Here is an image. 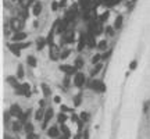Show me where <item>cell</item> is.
Wrapping results in <instances>:
<instances>
[{
  "mask_svg": "<svg viewBox=\"0 0 150 139\" xmlns=\"http://www.w3.org/2000/svg\"><path fill=\"white\" fill-rule=\"evenodd\" d=\"M45 45H47V39L39 38V39L36 40V47H38V50H42V49L45 47Z\"/></svg>",
  "mask_w": 150,
  "mask_h": 139,
  "instance_id": "20",
  "label": "cell"
},
{
  "mask_svg": "<svg viewBox=\"0 0 150 139\" xmlns=\"http://www.w3.org/2000/svg\"><path fill=\"white\" fill-rule=\"evenodd\" d=\"M32 13H34V15H36V17H38L40 13H42V3H40V1H36V3L34 4Z\"/></svg>",
  "mask_w": 150,
  "mask_h": 139,
  "instance_id": "14",
  "label": "cell"
},
{
  "mask_svg": "<svg viewBox=\"0 0 150 139\" xmlns=\"http://www.w3.org/2000/svg\"><path fill=\"white\" fill-rule=\"evenodd\" d=\"M57 121L60 122V124H64V122L67 121V116H65V113H60V114H58V117H57Z\"/></svg>",
  "mask_w": 150,
  "mask_h": 139,
  "instance_id": "27",
  "label": "cell"
},
{
  "mask_svg": "<svg viewBox=\"0 0 150 139\" xmlns=\"http://www.w3.org/2000/svg\"><path fill=\"white\" fill-rule=\"evenodd\" d=\"M49 57L52 58L53 61H56L60 58V53H58V50H57V47L53 45V46H50V53H49Z\"/></svg>",
  "mask_w": 150,
  "mask_h": 139,
  "instance_id": "9",
  "label": "cell"
},
{
  "mask_svg": "<svg viewBox=\"0 0 150 139\" xmlns=\"http://www.w3.org/2000/svg\"><path fill=\"white\" fill-rule=\"evenodd\" d=\"M136 64H138V61H136V60H133L132 63L129 64V70H135V68H136Z\"/></svg>",
  "mask_w": 150,
  "mask_h": 139,
  "instance_id": "42",
  "label": "cell"
},
{
  "mask_svg": "<svg viewBox=\"0 0 150 139\" xmlns=\"http://www.w3.org/2000/svg\"><path fill=\"white\" fill-rule=\"evenodd\" d=\"M26 38V34L25 32H24V31H18V32H15V34L13 35V38H11V39H13V42H21V40H24Z\"/></svg>",
  "mask_w": 150,
  "mask_h": 139,
  "instance_id": "8",
  "label": "cell"
},
{
  "mask_svg": "<svg viewBox=\"0 0 150 139\" xmlns=\"http://www.w3.org/2000/svg\"><path fill=\"white\" fill-rule=\"evenodd\" d=\"M74 40H75L74 32H67V34L63 35V42H64V43H72Z\"/></svg>",
  "mask_w": 150,
  "mask_h": 139,
  "instance_id": "13",
  "label": "cell"
},
{
  "mask_svg": "<svg viewBox=\"0 0 150 139\" xmlns=\"http://www.w3.org/2000/svg\"><path fill=\"white\" fill-rule=\"evenodd\" d=\"M71 118H72L74 121H78V117H77V116H75V114H72V117H71Z\"/></svg>",
  "mask_w": 150,
  "mask_h": 139,
  "instance_id": "47",
  "label": "cell"
},
{
  "mask_svg": "<svg viewBox=\"0 0 150 139\" xmlns=\"http://www.w3.org/2000/svg\"><path fill=\"white\" fill-rule=\"evenodd\" d=\"M47 135H49L50 138H57V136L60 135V129H58V127L52 125L49 129H47Z\"/></svg>",
  "mask_w": 150,
  "mask_h": 139,
  "instance_id": "10",
  "label": "cell"
},
{
  "mask_svg": "<svg viewBox=\"0 0 150 139\" xmlns=\"http://www.w3.org/2000/svg\"><path fill=\"white\" fill-rule=\"evenodd\" d=\"M25 131H26V134L34 132V125H32L31 122H25Z\"/></svg>",
  "mask_w": 150,
  "mask_h": 139,
  "instance_id": "29",
  "label": "cell"
},
{
  "mask_svg": "<svg viewBox=\"0 0 150 139\" xmlns=\"http://www.w3.org/2000/svg\"><path fill=\"white\" fill-rule=\"evenodd\" d=\"M110 54H111V52H107V53H104L103 56H102V58H103V60H106V58H107V57L110 56Z\"/></svg>",
  "mask_w": 150,
  "mask_h": 139,
  "instance_id": "43",
  "label": "cell"
},
{
  "mask_svg": "<svg viewBox=\"0 0 150 139\" xmlns=\"http://www.w3.org/2000/svg\"><path fill=\"white\" fill-rule=\"evenodd\" d=\"M58 7H60V3H57V1H53V3H52V10H53V11H57Z\"/></svg>",
  "mask_w": 150,
  "mask_h": 139,
  "instance_id": "38",
  "label": "cell"
},
{
  "mask_svg": "<svg viewBox=\"0 0 150 139\" xmlns=\"http://www.w3.org/2000/svg\"><path fill=\"white\" fill-rule=\"evenodd\" d=\"M77 67L75 65H69V64H63L60 65V71H63V72H65V75H75L77 74Z\"/></svg>",
  "mask_w": 150,
  "mask_h": 139,
  "instance_id": "3",
  "label": "cell"
},
{
  "mask_svg": "<svg viewBox=\"0 0 150 139\" xmlns=\"http://www.w3.org/2000/svg\"><path fill=\"white\" fill-rule=\"evenodd\" d=\"M103 68V64L102 63H97V64H94V68L92 70V72H90V75L92 77H94V75H97L99 72H100V70Z\"/></svg>",
  "mask_w": 150,
  "mask_h": 139,
  "instance_id": "19",
  "label": "cell"
},
{
  "mask_svg": "<svg viewBox=\"0 0 150 139\" xmlns=\"http://www.w3.org/2000/svg\"><path fill=\"white\" fill-rule=\"evenodd\" d=\"M69 24V20L68 18H64L63 21H58V26H57V34H63L65 29H67V26H68Z\"/></svg>",
  "mask_w": 150,
  "mask_h": 139,
  "instance_id": "7",
  "label": "cell"
},
{
  "mask_svg": "<svg viewBox=\"0 0 150 139\" xmlns=\"http://www.w3.org/2000/svg\"><path fill=\"white\" fill-rule=\"evenodd\" d=\"M86 46V36L83 34L81 35V39H79V43H78V52H82V49Z\"/></svg>",
  "mask_w": 150,
  "mask_h": 139,
  "instance_id": "18",
  "label": "cell"
},
{
  "mask_svg": "<svg viewBox=\"0 0 150 139\" xmlns=\"http://www.w3.org/2000/svg\"><path fill=\"white\" fill-rule=\"evenodd\" d=\"M17 78L18 79L24 78V67H22V65H18L17 67Z\"/></svg>",
  "mask_w": 150,
  "mask_h": 139,
  "instance_id": "25",
  "label": "cell"
},
{
  "mask_svg": "<svg viewBox=\"0 0 150 139\" xmlns=\"http://www.w3.org/2000/svg\"><path fill=\"white\" fill-rule=\"evenodd\" d=\"M7 82H9L14 89H17V88L20 86V83H18V78H15V77H7Z\"/></svg>",
  "mask_w": 150,
  "mask_h": 139,
  "instance_id": "16",
  "label": "cell"
},
{
  "mask_svg": "<svg viewBox=\"0 0 150 139\" xmlns=\"http://www.w3.org/2000/svg\"><path fill=\"white\" fill-rule=\"evenodd\" d=\"M81 97H82L81 93L75 96V99H74V100H75V102H74V103H75V106H79V104H81Z\"/></svg>",
  "mask_w": 150,
  "mask_h": 139,
  "instance_id": "37",
  "label": "cell"
},
{
  "mask_svg": "<svg viewBox=\"0 0 150 139\" xmlns=\"http://www.w3.org/2000/svg\"><path fill=\"white\" fill-rule=\"evenodd\" d=\"M21 125H22V122H18V121L13 122V131H20L21 129Z\"/></svg>",
  "mask_w": 150,
  "mask_h": 139,
  "instance_id": "32",
  "label": "cell"
},
{
  "mask_svg": "<svg viewBox=\"0 0 150 139\" xmlns=\"http://www.w3.org/2000/svg\"><path fill=\"white\" fill-rule=\"evenodd\" d=\"M54 102H56V103H60V102H61L60 96H56V97H54Z\"/></svg>",
  "mask_w": 150,
  "mask_h": 139,
  "instance_id": "44",
  "label": "cell"
},
{
  "mask_svg": "<svg viewBox=\"0 0 150 139\" xmlns=\"http://www.w3.org/2000/svg\"><path fill=\"white\" fill-rule=\"evenodd\" d=\"M100 58H102V54H94V57L92 58V63H93V64H97Z\"/></svg>",
  "mask_w": 150,
  "mask_h": 139,
  "instance_id": "36",
  "label": "cell"
},
{
  "mask_svg": "<svg viewBox=\"0 0 150 139\" xmlns=\"http://www.w3.org/2000/svg\"><path fill=\"white\" fill-rule=\"evenodd\" d=\"M83 134H85V138H83V139H89V132H88V131H85Z\"/></svg>",
  "mask_w": 150,
  "mask_h": 139,
  "instance_id": "46",
  "label": "cell"
},
{
  "mask_svg": "<svg viewBox=\"0 0 150 139\" xmlns=\"http://www.w3.org/2000/svg\"><path fill=\"white\" fill-rule=\"evenodd\" d=\"M61 111H63V113H67V111H72V110L71 109H68V107H67V106H64V104H61Z\"/></svg>",
  "mask_w": 150,
  "mask_h": 139,
  "instance_id": "40",
  "label": "cell"
},
{
  "mask_svg": "<svg viewBox=\"0 0 150 139\" xmlns=\"http://www.w3.org/2000/svg\"><path fill=\"white\" fill-rule=\"evenodd\" d=\"M53 36H54V28L49 32V35H47V45H49V46H53V45H54L53 43Z\"/></svg>",
  "mask_w": 150,
  "mask_h": 139,
  "instance_id": "24",
  "label": "cell"
},
{
  "mask_svg": "<svg viewBox=\"0 0 150 139\" xmlns=\"http://www.w3.org/2000/svg\"><path fill=\"white\" fill-rule=\"evenodd\" d=\"M26 63L29 67H36V58L34 56H28L26 57Z\"/></svg>",
  "mask_w": 150,
  "mask_h": 139,
  "instance_id": "23",
  "label": "cell"
},
{
  "mask_svg": "<svg viewBox=\"0 0 150 139\" xmlns=\"http://www.w3.org/2000/svg\"><path fill=\"white\" fill-rule=\"evenodd\" d=\"M65 3H67V0H61V1H60V7H64Z\"/></svg>",
  "mask_w": 150,
  "mask_h": 139,
  "instance_id": "45",
  "label": "cell"
},
{
  "mask_svg": "<svg viewBox=\"0 0 150 139\" xmlns=\"http://www.w3.org/2000/svg\"><path fill=\"white\" fill-rule=\"evenodd\" d=\"M26 139H39V136L35 132H29V134L26 135Z\"/></svg>",
  "mask_w": 150,
  "mask_h": 139,
  "instance_id": "35",
  "label": "cell"
},
{
  "mask_svg": "<svg viewBox=\"0 0 150 139\" xmlns=\"http://www.w3.org/2000/svg\"><path fill=\"white\" fill-rule=\"evenodd\" d=\"M114 29H115L114 26H106V32H107L110 36H113V35H114Z\"/></svg>",
  "mask_w": 150,
  "mask_h": 139,
  "instance_id": "34",
  "label": "cell"
},
{
  "mask_svg": "<svg viewBox=\"0 0 150 139\" xmlns=\"http://www.w3.org/2000/svg\"><path fill=\"white\" fill-rule=\"evenodd\" d=\"M74 85L78 88H82L83 85H85V75L81 74V72H78V74H75V77H74Z\"/></svg>",
  "mask_w": 150,
  "mask_h": 139,
  "instance_id": "6",
  "label": "cell"
},
{
  "mask_svg": "<svg viewBox=\"0 0 150 139\" xmlns=\"http://www.w3.org/2000/svg\"><path fill=\"white\" fill-rule=\"evenodd\" d=\"M88 118H89V114L88 113H81V120L82 121H86Z\"/></svg>",
  "mask_w": 150,
  "mask_h": 139,
  "instance_id": "41",
  "label": "cell"
},
{
  "mask_svg": "<svg viewBox=\"0 0 150 139\" xmlns=\"http://www.w3.org/2000/svg\"><path fill=\"white\" fill-rule=\"evenodd\" d=\"M97 47L100 49V50H106V49H107V40H102V42L97 45Z\"/></svg>",
  "mask_w": 150,
  "mask_h": 139,
  "instance_id": "30",
  "label": "cell"
},
{
  "mask_svg": "<svg viewBox=\"0 0 150 139\" xmlns=\"http://www.w3.org/2000/svg\"><path fill=\"white\" fill-rule=\"evenodd\" d=\"M15 93H17V95H24V96H26V97H29L31 96V85L29 83H22V85H20V86L15 89Z\"/></svg>",
  "mask_w": 150,
  "mask_h": 139,
  "instance_id": "2",
  "label": "cell"
},
{
  "mask_svg": "<svg viewBox=\"0 0 150 139\" xmlns=\"http://www.w3.org/2000/svg\"><path fill=\"white\" fill-rule=\"evenodd\" d=\"M11 26H13V29L15 31V32H18V31L22 28V22L20 21V20H11Z\"/></svg>",
  "mask_w": 150,
  "mask_h": 139,
  "instance_id": "17",
  "label": "cell"
},
{
  "mask_svg": "<svg viewBox=\"0 0 150 139\" xmlns=\"http://www.w3.org/2000/svg\"><path fill=\"white\" fill-rule=\"evenodd\" d=\"M90 89L94 91V92H106L107 86H106L102 81H99V79H93V81L90 82Z\"/></svg>",
  "mask_w": 150,
  "mask_h": 139,
  "instance_id": "1",
  "label": "cell"
},
{
  "mask_svg": "<svg viewBox=\"0 0 150 139\" xmlns=\"http://www.w3.org/2000/svg\"><path fill=\"white\" fill-rule=\"evenodd\" d=\"M13 1H17V0H13Z\"/></svg>",
  "mask_w": 150,
  "mask_h": 139,
  "instance_id": "49",
  "label": "cell"
},
{
  "mask_svg": "<svg viewBox=\"0 0 150 139\" xmlns=\"http://www.w3.org/2000/svg\"><path fill=\"white\" fill-rule=\"evenodd\" d=\"M64 86L65 88L69 86V75H65V78H64Z\"/></svg>",
  "mask_w": 150,
  "mask_h": 139,
  "instance_id": "39",
  "label": "cell"
},
{
  "mask_svg": "<svg viewBox=\"0 0 150 139\" xmlns=\"http://www.w3.org/2000/svg\"><path fill=\"white\" fill-rule=\"evenodd\" d=\"M94 36H96V35H94L92 31L88 32V35H86V46H88V47L93 49V47L97 46V45H96V39H94Z\"/></svg>",
  "mask_w": 150,
  "mask_h": 139,
  "instance_id": "5",
  "label": "cell"
},
{
  "mask_svg": "<svg viewBox=\"0 0 150 139\" xmlns=\"http://www.w3.org/2000/svg\"><path fill=\"white\" fill-rule=\"evenodd\" d=\"M17 46L20 49H26V47H29L31 46V43L28 42V43H25V42H21V43H17Z\"/></svg>",
  "mask_w": 150,
  "mask_h": 139,
  "instance_id": "33",
  "label": "cell"
},
{
  "mask_svg": "<svg viewBox=\"0 0 150 139\" xmlns=\"http://www.w3.org/2000/svg\"><path fill=\"white\" fill-rule=\"evenodd\" d=\"M42 91H43V95H45V97H49V96L52 95V91H50V88L47 86L46 83H42Z\"/></svg>",
  "mask_w": 150,
  "mask_h": 139,
  "instance_id": "22",
  "label": "cell"
},
{
  "mask_svg": "<svg viewBox=\"0 0 150 139\" xmlns=\"http://www.w3.org/2000/svg\"><path fill=\"white\" fill-rule=\"evenodd\" d=\"M108 15H110V13H108V11H104V13L99 17V21L102 22V24H103V22H106V21H107V18H108Z\"/></svg>",
  "mask_w": 150,
  "mask_h": 139,
  "instance_id": "26",
  "label": "cell"
},
{
  "mask_svg": "<svg viewBox=\"0 0 150 139\" xmlns=\"http://www.w3.org/2000/svg\"><path fill=\"white\" fill-rule=\"evenodd\" d=\"M7 47H9V50H10V52L13 53V54H15L17 57H20V56H21V49L18 47L17 45L9 43V45H7Z\"/></svg>",
  "mask_w": 150,
  "mask_h": 139,
  "instance_id": "12",
  "label": "cell"
},
{
  "mask_svg": "<svg viewBox=\"0 0 150 139\" xmlns=\"http://www.w3.org/2000/svg\"><path fill=\"white\" fill-rule=\"evenodd\" d=\"M53 114H54V111H53V109H47L46 110V114H45V120H43V128H47V122L50 121V118L53 117Z\"/></svg>",
  "mask_w": 150,
  "mask_h": 139,
  "instance_id": "11",
  "label": "cell"
},
{
  "mask_svg": "<svg viewBox=\"0 0 150 139\" xmlns=\"http://www.w3.org/2000/svg\"><path fill=\"white\" fill-rule=\"evenodd\" d=\"M122 20H124L122 15H118V17L115 18V21H114V28H115V29H120L121 28V25H122Z\"/></svg>",
  "mask_w": 150,
  "mask_h": 139,
  "instance_id": "21",
  "label": "cell"
},
{
  "mask_svg": "<svg viewBox=\"0 0 150 139\" xmlns=\"http://www.w3.org/2000/svg\"><path fill=\"white\" fill-rule=\"evenodd\" d=\"M69 54H71V50H64V52L60 53V58H63V60H64V58H67Z\"/></svg>",
  "mask_w": 150,
  "mask_h": 139,
  "instance_id": "31",
  "label": "cell"
},
{
  "mask_svg": "<svg viewBox=\"0 0 150 139\" xmlns=\"http://www.w3.org/2000/svg\"><path fill=\"white\" fill-rule=\"evenodd\" d=\"M75 67L77 68H82L83 67V58L82 57H78L77 60H75Z\"/></svg>",
  "mask_w": 150,
  "mask_h": 139,
  "instance_id": "28",
  "label": "cell"
},
{
  "mask_svg": "<svg viewBox=\"0 0 150 139\" xmlns=\"http://www.w3.org/2000/svg\"><path fill=\"white\" fill-rule=\"evenodd\" d=\"M9 111H10V114H11L13 117H17L18 120H20V118L22 117V114H24V111L21 110V107H20L18 104H13V106L10 107Z\"/></svg>",
  "mask_w": 150,
  "mask_h": 139,
  "instance_id": "4",
  "label": "cell"
},
{
  "mask_svg": "<svg viewBox=\"0 0 150 139\" xmlns=\"http://www.w3.org/2000/svg\"><path fill=\"white\" fill-rule=\"evenodd\" d=\"M74 139H81V134H77L75 136H74Z\"/></svg>",
  "mask_w": 150,
  "mask_h": 139,
  "instance_id": "48",
  "label": "cell"
},
{
  "mask_svg": "<svg viewBox=\"0 0 150 139\" xmlns=\"http://www.w3.org/2000/svg\"><path fill=\"white\" fill-rule=\"evenodd\" d=\"M45 114H46V111L40 107V109L36 110V113H35V120L36 121H39V120H45Z\"/></svg>",
  "mask_w": 150,
  "mask_h": 139,
  "instance_id": "15",
  "label": "cell"
}]
</instances>
